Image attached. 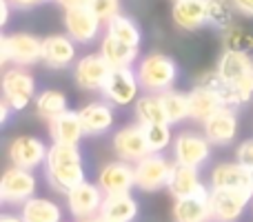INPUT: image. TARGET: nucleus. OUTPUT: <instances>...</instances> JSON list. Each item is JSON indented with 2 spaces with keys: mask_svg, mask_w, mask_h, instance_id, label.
Returning <instances> with one entry per match:
<instances>
[{
  "mask_svg": "<svg viewBox=\"0 0 253 222\" xmlns=\"http://www.w3.org/2000/svg\"><path fill=\"white\" fill-rule=\"evenodd\" d=\"M44 176H47L49 187L62 196L83 184L87 180V174H84L83 151L78 144L53 142L49 147L47 162H44Z\"/></svg>",
  "mask_w": 253,
  "mask_h": 222,
  "instance_id": "f257e3e1",
  "label": "nucleus"
},
{
  "mask_svg": "<svg viewBox=\"0 0 253 222\" xmlns=\"http://www.w3.org/2000/svg\"><path fill=\"white\" fill-rule=\"evenodd\" d=\"M138 80L140 87L147 93H162L173 89L178 80V62L167 53H149L138 62Z\"/></svg>",
  "mask_w": 253,
  "mask_h": 222,
  "instance_id": "f03ea898",
  "label": "nucleus"
},
{
  "mask_svg": "<svg viewBox=\"0 0 253 222\" xmlns=\"http://www.w3.org/2000/svg\"><path fill=\"white\" fill-rule=\"evenodd\" d=\"M135 187L140 191H160V189L169 187L171 174L175 169V160H169L162 153H149L140 162H135Z\"/></svg>",
  "mask_w": 253,
  "mask_h": 222,
  "instance_id": "7ed1b4c3",
  "label": "nucleus"
},
{
  "mask_svg": "<svg viewBox=\"0 0 253 222\" xmlns=\"http://www.w3.org/2000/svg\"><path fill=\"white\" fill-rule=\"evenodd\" d=\"M0 62H13L16 67H29L42 62V40L31 34H11L0 40Z\"/></svg>",
  "mask_w": 253,
  "mask_h": 222,
  "instance_id": "20e7f679",
  "label": "nucleus"
},
{
  "mask_svg": "<svg viewBox=\"0 0 253 222\" xmlns=\"http://www.w3.org/2000/svg\"><path fill=\"white\" fill-rule=\"evenodd\" d=\"M2 98L13 111H22L36 100V78L22 67L7 69L2 76Z\"/></svg>",
  "mask_w": 253,
  "mask_h": 222,
  "instance_id": "39448f33",
  "label": "nucleus"
},
{
  "mask_svg": "<svg viewBox=\"0 0 253 222\" xmlns=\"http://www.w3.org/2000/svg\"><path fill=\"white\" fill-rule=\"evenodd\" d=\"M211 147L213 144L200 131H180L173 140V160L175 165L200 169L211 158Z\"/></svg>",
  "mask_w": 253,
  "mask_h": 222,
  "instance_id": "423d86ee",
  "label": "nucleus"
},
{
  "mask_svg": "<svg viewBox=\"0 0 253 222\" xmlns=\"http://www.w3.org/2000/svg\"><path fill=\"white\" fill-rule=\"evenodd\" d=\"M140 80L135 69L126 67V69H111L109 78H107L105 87H102V96L105 102L114 107H129L135 105L140 98Z\"/></svg>",
  "mask_w": 253,
  "mask_h": 222,
  "instance_id": "0eeeda50",
  "label": "nucleus"
},
{
  "mask_svg": "<svg viewBox=\"0 0 253 222\" xmlns=\"http://www.w3.org/2000/svg\"><path fill=\"white\" fill-rule=\"evenodd\" d=\"M36 189H38V182H36L34 171L9 167L0 178V200L7 205H25L36 196Z\"/></svg>",
  "mask_w": 253,
  "mask_h": 222,
  "instance_id": "6e6552de",
  "label": "nucleus"
},
{
  "mask_svg": "<svg viewBox=\"0 0 253 222\" xmlns=\"http://www.w3.org/2000/svg\"><path fill=\"white\" fill-rule=\"evenodd\" d=\"M67 209L74 216L76 220H89V218H98L105 202V193L98 187V182H89L84 180L83 184H78L76 189H71L67 193Z\"/></svg>",
  "mask_w": 253,
  "mask_h": 222,
  "instance_id": "1a4fd4ad",
  "label": "nucleus"
},
{
  "mask_svg": "<svg viewBox=\"0 0 253 222\" xmlns=\"http://www.w3.org/2000/svg\"><path fill=\"white\" fill-rule=\"evenodd\" d=\"M49 147L36 135H16L7 147V158L11 160V167H20V169H38L40 165L47 162Z\"/></svg>",
  "mask_w": 253,
  "mask_h": 222,
  "instance_id": "9d476101",
  "label": "nucleus"
},
{
  "mask_svg": "<svg viewBox=\"0 0 253 222\" xmlns=\"http://www.w3.org/2000/svg\"><path fill=\"white\" fill-rule=\"evenodd\" d=\"M253 191H227V189H209V202L213 222H236L242 218Z\"/></svg>",
  "mask_w": 253,
  "mask_h": 222,
  "instance_id": "9b49d317",
  "label": "nucleus"
},
{
  "mask_svg": "<svg viewBox=\"0 0 253 222\" xmlns=\"http://www.w3.org/2000/svg\"><path fill=\"white\" fill-rule=\"evenodd\" d=\"M111 149H114L116 158L125 162H140L144 156H149V144L144 138V127L142 125H125L111 138Z\"/></svg>",
  "mask_w": 253,
  "mask_h": 222,
  "instance_id": "f8f14e48",
  "label": "nucleus"
},
{
  "mask_svg": "<svg viewBox=\"0 0 253 222\" xmlns=\"http://www.w3.org/2000/svg\"><path fill=\"white\" fill-rule=\"evenodd\" d=\"M96 182L105 196L131 193V189L135 187V167L125 160H111L100 167Z\"/></svg>",
  "mask_w": 253,
  "mask_h": 222,
  "instance_id": "ddd939ff",
  "label": "nucleus"
},
{
  "mask_svg": "<svg viewBox=\"0 0 253 222\" xmlns=\"http://www.w3.org/2000/svg\"><path fill=\"white\" fill-rule=\"evenodd\" d=\"M111 67L100 53H87L74 65V83L83 91H102Z\"/></svg>",
  "mask_w": 253,
  "mask_h": 222,
  "instance_id": "4468645a",
  "label": "nucleus"
},
{
  "mask_svg": "<svg viewBox=\"0 0 253 222\" xmlns=\"http://www.w3.org/2000/svg\"><path fill=\"white\" fill-rule=\"evenodd\" d=\"M209 189L253 191V174L240 162H220L209 174Z\"/></svg>",
  "mask_w": 253,
  "mask_h": 222,
  "instance_id": "2eb2a0df",
  "label": "nucleus"
},
{
  "mask_svg": "<svg viewBox=\"0 0 253 222\" xmlns=\"http://www.w3.org/2000/svg\"><path fill=\"white\" fill-rule=\"evenodd\" d=\"M102 22L89 7H76L65 11V29L74 43L78 44H89L98 36Z\"/></svg>",
  "mask_w": 253,
  "mask_h": 222,
  "instance_id": "dca6fc26",
  "label": "nucleus"
},
{
  "mask_svg": "<svg viewBox=\"0 0 253 222\" xmlns=\"http://www.w3.org/2000/svg\"><path fill=\"white\" fill-rule=\"evenodd\" d=\"M202 133L213 147H224L238 135V116L233 109H220L202 125Z\"/></svg>",
  "mask_w": 253,
  "mask_h": 222,
  "instance_id": "f3484780",
  "label": "nucleus"
},
{
  "mask_svg": "<svg viewBox=\"0 0 253 222\" xmlns=\"http://www.w3.org/2000/svg\"><path fill=\"white\" fill-rule=\"evenodd\" d=\"M80 122H83L84 135H102L114 127V109H111L109 102H87L78 109Z\"/></svg>",
  "mask_w": 253,
  "mask_h": 222,
  "instance_id": "a211bd4d",
  "label": "nucleus"
},
{
  "mask_svg": "<svg viewBox=\"0 0 253 222\" xmlns=\"http://www.w3.org/2000/svg\"><path fill=\"white\" fill-rule=\"evenodd\" d=\"M76 58V43L69 36H47L42 40V62L49 69H67Z\"/></svg>",
  "mask_w": 253,
  "mask_h": 222,
  "instance_id": "6ab92c4d",
  "label": "nucleus"
},
{
  "mask_svg": "<svg viewBox=\"0 0 253 222\" xmlns=\"http://www.w3.org/2000/svg\"><path fill=\"white\" fill-rule=\"evenodd\" d=\"M171 196L175 200L180 198H191V196H200V193L209 191V189L202 184L200 178V169H193V167H182V165H175L173 174H171L169 180V187Z\"/></svg>",
  "mask_w": 253,
  "mask_h": 222,
  "instance_id": "aec40b11",
  "label": "nucleus"
},
{
  "mask_svg": "<svg viewBox=\"0 0 253 222\" xmlns=\"http://www.w3.org/2000/svg\"><path fill=\"white\" fill-rule=\"evenodd\" d=\"M173 220L175 222H213L209 191L200 193V196L175 200L173 202Z\"/></svg>",
  "mask_w": 253,
  "mask_h": 222,
  "instance_id": "412c9836",
  "label": "nucleus"
},
{
  "mask_svg": "<svg viewBox=\"0 0 253 222\" xmlns=\"http://www.w3.org/2000/svg\"><path fill=\"white\" fill-rule=\"evenodd\" d=\"M175 27L182 31H196L207 25V0H178L171 9Z\"/></svg>",
  "mask_w": 253,
  "mask_h": 222,
  "instance_id": "4be33fe9",
  "label": "nucleus"
},
{
  "mask_svg": "<svg viewBox=\"0 0 253 222\" xmlns=\"http://www.w3.org/2000/svg\"><path fill=\"white\" fill-rule=\"evenodd\" d=\"M215 71L220 74V78L227 85H236L240 80L253 76V60L249 53H240V51H224L218 60Z\"/></svg>",
  "mask_w": 253,
  "mask_h": 222,
  "instance_id": "5701e85b",
  "label": "nucleus"
},
{
  "mask_svg": "<svg viewBox=\"0 0 253 222\" xmlns=\"http://www.w3.org/2000/svg\"><path fill=\"white\" fill-rule=\"evenodd\" d=\"M187 98H189V118L200 122V125H205L211 116H215L220 109H224L220 96L215 91H209V89L193 87L187 93Z\"/></svg>",
  "mask_w": 253,
  "mask_h": 222,
  "instance_id": "b1692460",
  "label": "nucleus"
},
{
  "mask_svg": "<svg viewBox=\"0 0 253 222\" xmlns=\"http://www.w3.org/2000/svg\"><path fill=\"white\" fill-rule=\"evenodd\" d=\"M49 135H51L53 142L80 144V140L84 138V129H83L78 111H67L60 118L49 122Z\"/></svg>",
  "mask_w": 253,
  "mask_h": 222,
  "instance_id": "393cba45",
  "label": "nucleus"
},
{
  "mask_svg": "<svg viewBox=\"0 0 253 222\" xmlns=\"http://www.w3.org/2000/svg\"><path fill=\"white\" fill-rule=\"evenodd\" d=\"M138 200L131 193H118V196H107L102 202L100 218L111 222H133L138 218Z\"/></svg>",
  "mask_w": 253,
  "mask_h": 222,
  "instance_id": "a878e982",
  "label": "nucleus"
},
{
  "mask_svg": "<svg viewBox=\"0 0 253 222\" xmlns=\"http://www.w3.org/2000/svg\"><path fill=\"white\" fill-rule=\"evenodd\" d=\"M100 56L107 60V65L111 69H126L135 62L138 58V49L135 47H129V44L120 43L118 38L107 34L100 43Z\"/></svg>",
  "mask_w": 253,
  "mask_h": 222,
  "instance_id": "bb28decb",
  "label": "nucleus"
},
{
  "mask_svg": "<svg viewBox=\"0 0 253 222\" xmlns=\"http://www.w3.org/2000/svg\"><path fill=\"white\" fill-rule=\"evenodd\" d=\"M20 218L25 222H62V209L49 198L34 196L20 205Z\"/></svg>",
  "mask_w": 253,
  "mask_h": 222,
  "instance_id": "cd10ccee",
  "label": "nucleus"
},
{
  "mask_svg": "<svg viewBox=\"0 0 253 222\" xmlns=\"http://www.w3.org/2000/svg\"><path fill=\"white\" fill-rule=\"evenodd\" d=\"M36 111H38V116L42 118V120L51 122V120H56V118H60L62 113L69 111V100H67V96L62 91H58V89H44V91H40L38 98H36Z\"/></svg>",
  "mask_w": 253,
  "mask_h": 222,
  "instance_id": "c85d7f7f",
  "label": "nucleus"
},
{
  "mask_svg": "<svg viewBox=\"0 0 253 222\" xmlns=\"http://www.w3.org/2000/svg\"><path fill=\"white\" fill-rule=\"evenodd\" d=\"M133 111H135L138 125H142V127L167 122L165 109H162V102L158 98V93H144V96H140L133 105Z\"/></svg>",
  "mask_w": 253,
  "mask_h": 222,
  "instance_id": "c756f323",
  "label": "nucleus"
},
{
  "mask_svg": "<svg viewBox=\"0 0 253 222\" xmlns=\"http://www.w3.org/2000/svg\"><path fill=\"white\" fill-rule=\"evenodd\" d=\"M158 98H160V102H162V109H165V116H167V122H169V125H178V122H182L189 118L187 93L169 89V91L158 93Z\"/></svg>",
  "mask_w": 253,
  "mask_h": 222,
  "instance_id": "7c9ffc66",
  "label": "nucleus"
},
{
  "mask_svg": "<svg viewBox=\"0 0 253 222\" xmlns=\"http://www.w3.org/2000/svg\"><path fill=\"white\" fill-rule=\"evenodd\" d=\"M233 16H236V7L231 0H207V22L222 34L236 25Z\"/></svg>",
  "mask_w": 253,
  "mask_h": 222,
  "instance_id": "2f4dec72",
  "label": "nucleus"
},
{
  "mask_svg": "<svg viewBox=\"0 0 253 222\" xmlns=\"http://www.w3.org/2000/svg\"><path fill=\"white\" fill-rule=\"evenodd\" d=\"M107 34L118 38L120 43L129 44V47H135V49L140 47V40H142V34H140L138 25H135L131 18L123 16V13H118V16L107 25Z\"/></svg>",
  "mask_w": 253,
  "mask_h": 222,
  "instance_id": "473e14b6",
  "label": "nucleus"
},
{
  "mask_svg": "<svg viewBox=\"0 0 253 222\" xmlns=\"http://www.w3.org/2000/svg\"><path fill=\"white\" fill-rule=\"evenodd\" d=\"M144 138H147L149 151L162 153L169 144H173V131H171L169 122H160V125H147L144 127Z\"/></svg>",
  "mask_w": 253,
  "mask_h": 222,
  "instance_id": "72a5a7b5",
  "label": "nucleus"
},
{
  "mask_svg": "<svg viewBox=\"0 0 253 222\" xmlns=\"http://www.w3.org/2000/svg\"><path fill=\"white\" fill-rule=\"evenodd\" d=\"M224 51H240V53H251L253 51V34L240 25L229 27L222 34Z\"/></svg>",
  "mask_w": 253,
  "mask_h": 222,
  "instance_id": "f704fd0d",
  "label": "nucleus"
},
{
  "mask_svg": "<svg viewBox=\"0 0 253 222\" xmlns=\"http://www.w3.org/2000/svg\"><path fill=\"white\" fill-rule=\"evenodd\" d=\"M89 9L96 13L100 22H107V25H109V22L120 13V0H91V2H89Z\"/></svg>",
  "mask_w": 253,
  "mask_h": 222,
  "instance_id": "c9c22d12",
  "label": "nucleus"
},
{
  "mask_svg": "<svg viewBox=\"0 0 253 222\" xmlns=\"http://www.w3.org/2000/svg\"><path fill=\"white\" fill-rule=\"evenodd\" d=\"M236 160L240 162V165H245L247 169L253 171V138L240 142V147L236 149Z\"/></svg>",
  "mask_w": 253,
  "mask_h": 222,
  "instance_id": "e433bc0d",
  "label": "nucleus"
},
{
  "mask_svg": "<svg viewBox=\"0 0 253 222\" xmlns=\"http://www.w3.org/2000/svg\"><path fill=\"white\" fill-rule=\"evenodd\" d=\"M231 2L238 13H242V16H247V18H253V0H231Z\"/></svg>",
  "mask_w": 253,
  "mask_h": 222,
  "instance_id": "4c0bfd02",
  "label": "nucleus"
},
{
  "mask_svg": "<svg viewBox=\"0 0 253 222\" xmlns=\"http://www.w3.org/2000/svg\"><path fill=\"white\" fill-rule=\"evenodd\" d=\"M47 2V0H9V4L16 9H31V7H38V4Z\"/></svg>",
  "mask_w": 253,
  "mask_h": 222,
  "instance_id": "58836bf2",
  "label": "nucleus"
},
{
  "mask_svg": "<svg viewBox=\"0 0 253 222\" xmlns=\"http://www.w3.org/2000/svg\"><path fill=\"white\" fill-rule=\"evenodd\" d=\"M60 7H65V11L67 9H76V7H89V2L91 0H56Z\"/></svg>",
  "mask_w": 253,
  "mask_h": 222,
  "instance_id": "ea45409f",
  "label": "nucleus"
},
{
  "mask_svg": "<svg viewBox=\"0 0 253 222\" xmlns=\"http://www.w3.org/2000/svg\"><path fill=\"white\" fill-rule=\"evenodd\" d=\"M9 18V0H0V25H4Z\"/></svg>",
  "mask_w": 253,
  "mask_h": 222,
  "instance_id": "a19ab883",
  "label": "nucleus"
},
{
  "mask_svg": "<svg viewBox=\"0 0 253 222\" xmlns=\"http://www.w3.org/2000/svg\"><path fill=\"white\" fill-rule=\"evenodd\" d=\"M9 111H13V109L2 100V102H0V125H4V122L9 120Z\"/></svg>",
  "mask_w": 253,
  "mask_h": 222,
  "instance_id": "79ce46f5",
  "label": "nucleus"
},
{
  "mask_svg": "<svg viewBox=\"0 0 253 222\" xmlns=\"http://www.w3.org/2000/svg\"><path fill=\"white\" fill-rule=\"evenodd\" d=\"M0 222H25L20 218V216H13V214H4L2 218H0Z\"/></svg>",
  "mask_w": 253,
  "mask_h": 222,
  "instance_id": "37998d69",
  "label": "nucleus"
},
{
  "mask_svg": "<svg viewBox=\"0 0 253 222\" xmlns=\"http://www.w3.org/2000/svg\"><path fill=\"white\" fill-rule=\"evenodd\" d=\"M74 222H96V218H89V220H74Z\"/></svg>",
  "mask_w": 253,
  "mask_h": 222,
  "instance_id": "c03bdc74",
  "label": "nucleus"
},
{
  "mask_svg": "<svg viewBox=\"0 0 253 222\" xmlns=\"http://www.w3.org/2000/svg\"><path fill=\"white\" fill-rule=\"evenodd\" d=\"M96 222H111V220H105V218H100V216H98V218H96Z\"/></svg>",
  "mask_w": 253,
  "mask_h": 222,
  "instance_id": "a18cd8bd",
  "label": "nucleus"
},
{
  "mask_svg": "<svg viewBox=\"0 0 253 222\" xmlns=\"http://www.w3.org/2000/svg\"><path fill=\"white\" fill-rule=\"evenodd\" d=\"M175 2H178V0H175Z\"/></svg>",
  "mask_w": 253,
  "mask_h": 222,
  "instance_id": "49530a36",
  "label": "nucleus"
},
{
  "mask_svg": "<svg viewBox=\"0 0 253 222\" xmlns=\"http://www.w3.org/2000/svg\"><path fill=\"white\" fill-rule=\"evenodd\" d=\"M251 174H253V171H251Z\"/></svg>",
  "mask_w": 253,
  "mask_h": 222,
  "instance_id": "de8ad7c7",
  "label": "nucleus"
}]
</instances>
